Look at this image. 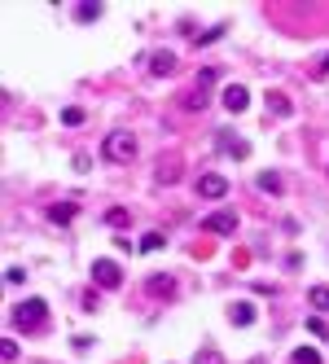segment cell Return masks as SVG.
Wrapping results in <instances>:
<instances>
[{"label":"cell","instance_id":"6da1fadb","mask_svg":"<svg viewBox=\"0 0 329 364\" xmlns=\"http://www.w3.org/2000/svg\"><path fill=\"white\" fill-rule=\"evenodd\" d=\"M9 316H14L18 330H40L44 316H49V303H44V299H22L18 307L9 312Z\"/></svg>","mask_w":329,"mask_h":364},{"label":"cell","instance_id":"7a4b0ae2","mask_svg":"<svg viewBox=\"0 0 329 364\" xmlns=\"http://www.w3.org/2000/svg\"><path fill=\"white\" fill-rule=\"evenodd\" d=\"M101 154L110 163H132L136 159V136H132V132H110L105 145H101Z\"/></svg>","mask_w":329,"mask_h":364},{"label":"cell","instance_id":"3957f363","mask_svg":"<svg viewBox=\"0 0 329 364\" xmlns=\"http://www.w3.org/2000/svg\"><path fill=\"white\" fill-rule=\"evenodd\" d=\"M92 281L101 290H119L123 285V268L114 259H92Z\"/></svg>","mask_w":329,"mask_h":364},{"label":"cell","instance_id":"277c9868","mask_svg":"<svg viewBox=\"0 0 329 364\" xmlns=\"http://www.w3.org/2000/svg\"><path fill=\"white\" fill-rule=\"evenodd\" d=\"M206 233L233 237V233H237V211H211V215H206Z\"/></svg>","mask_w":329,"mask_h":364},{"label":"cell","instance_id":"5b68a950","mask_svg":"<svg viewBox=\"0 0 329 364\" xmlns=\"http://www.w3.org/2000/svg\"><path fill=\"white\" fill-rule=\"evenodd\" d=\"M220 101H224V110H229V114H242L246 105H251V92H246L242 83H229V88H224V97H220Z\"/></svg>","mask_w":329,"mask_h":364},{"label":"cell","instance_id":"8992f818","mask_svg":"<svg viewBox=\"0 0 329 364\" xmlns=\"http://www.w3.org/2000/svg\"><path fill=\"white\" fill-rule=\"evenodd\" d=\"M198 193H202V198H224V193H229V180L215 176V172H206L202 180H198Z\"/></svg>","mask_w":329,"mask_h":364},{"label":"cell","instance_id":"52a82bcc","mask_svg":"<svg viewBox=\"0 0 329 364\" xmlns=\"http://www.w3.org/2000/svg\"><path fill=\"white\" fill-rule=\"evenodd\" d=\"M154 180H158V185H176V180H180V159H176V154H167V159L154 167Z\"/></svg>","mask_w":329,"mask_h":364},{"label":"cell","instance_id":"ba28073f","mask_svg":"<svg viewBox=\"0 0 329 364\" xmlns=\"http://www.w3.org/2000/svg\"><path fill=\"white\" fill-rule=\"evenodd\" d=\"M171 70H176V53H171V48L149 53V75H171Z\"/></svg>","mask_w":329,"mask_h":364},{"label":"cell","instance_id":"9c48e42d","mask_svg":"<svg viewBox=\"0 0 329 364\" xmlns=\"http://www.w3.org/2000/svg\"><path fill=\"white\" fill-rule=\"evenodd\" d=\"M215 141H220L224 154H233V159H246V154H251V145H246L242 136H233V132H215Z\"/></svg>","mask_w":329,"mask_h":364},{"label":"cell","instance_id":"30bf717a","mask_svg":"<svg viewBox=\"0 0 329 364\" xmlns=\"http://www.w3.org/2000/svg\"><path fill=\"white\" fill-rule=\"evenodd\" d=\"M75 215H79L75 202H53V206H49V220H53V224H70Z\"/></svg>","mask_w":329,"mask_h":364},{"label":"cell","instance_id":"8fae6325","mask_svg":"<svg viewBox=\"0 0 329 364\" xmlns=\"http://www.w3.org/2000/svg\"><path fill=\"white\" fill-rule=\"evenodd\" d=\"M255 185H259L264 193H273V198H277V193H286V180H281V172H264Z\"/></svg>","mask_w":329,"mask_h":364},{"label":"cell","instance_id":"7c38bea8","mask_svg":"<svg viewBox=\"0 0 329 364\" xmlns=\"http://www.w3.org/2000/svg\"><path fill=\"white\" fill-rule=\"evenodd\" d=\"M264 105H268V110H273L277 119H286V114H290V97H286V92H268V97H264Z\"/></svg>","mask_w":329,"mask_h":364},{"label":"cell","instance_id":"4fadbf2b","mask_svg":"<svg viewBox=\"0 0 329 364\" xmlns=\"http://www.w3.org/2000/svg\"><path fill=\"white\" fill-rule=\"evenodd\" d=\"M229 321L233 325H251L255 321V307H251V303H233V307H229Z\"/></svg>","mask_w":329,"mask_h":364},{"label":"cell","instance_id":"5bb4252c","mask_svg":"<svg viewBox=\"0 0 329 364\" xmlns=\"http://www.w3.org/2000/svg\"><path fill=\"white\" fill-rule=\"evenodd\" d=\"M149 294L171 299V294H176V281H171V276H149Z\"/></svg>","mask_w":329,"mask_h":364},{"label":"cell","instance_id":"9a60e30c","mask_svg":"<svg viewBox=\"0 0 329 364\" xmlns=\"http://www.w3.org/2000/svg\"><path fill=\"white\" fill-rule=\"evenodd\" d=\"M308 299H312V307H316V312H329V285H312V290H308Z\"/></svg>","mask_w":329,"mask_h":364},{"label":"cell","instance_id":"2e32d148","mask_svg":"<svg viewBox=\"0 0 329 364\" xmlns=\"http://www.w3.org/2000/svg\"><path fill=\"white\" fill-rule=\"evenodd\" d=\"M290 364H321V351H316V347H299L295 356H290Z\"/></svg>","mask_w":329,"mask_h":364},{"label":"cell","instance_id":"e0dca14e","mask_svg":"<svg viewBox=\"0 0 329 364\" xmlns=\"http://www.w3.org/2000/svg\"><path fill=\"white\" fill-rule=\"evenodd\" d=\"M162 246H167V237H162V233H145L136 250H145V254H149V250H162Z\"/></svg>","mask_w":329,"mask_h":364},{"label":"cell","instance_id":"ac0fdd59","mask_svg":"<svg viewBox=\"0 0 329 364\" xmlns=\"http://www.w3.org/2000/svg\"><path fill=\"white\" fill-rule=\"evenodd\" d=\"M84 119H88V114L79 110V105H66V110H62V123H66V128H79Z\"/></svg>","mask_w":329,"mask_h":364},{"label":"cell","instance_id":"d6986e66","mask_svg":"<svg viewBox=\"0 0 329 364\" xmlns=\"http://www.w3.org/2000/svg\"><path fill=\"white\" fill-rule=\"evenodd\" d=\"M75 18H79V22H97V18H101V5H79Z\"/></svg>","mask_w":329,"mask_h":364},{"label":"cell","instance_id":"ffe728a7","mask_svg":"<svg viewBox=\"0 0 329 364\" xmlns=\"http://www.w3.org/2000/svg\"><path fill=\"white\" fill-rule=\"evenodd\" d=\"M229 27L224 22H220V27H211V31H202V35H193V44H211V40H220V35H224Z\"/></svg>","mask_w":329,"mask_h":364},{"label":"cell","instance_id":"44dd1931","mask_svg":"<svg viewBox=\"0 0 329 364\" xmlns=\"http://www.w3.org/2000/svg\"><path fill=\"white\" fill-rule=\"evenodd\" d=\"M215 79H220V70H215V66H206V70H202V75H198V88H202V92H206V88H211V83H215Z\"/></svg>","mask_w":329,"mask_h":364},{"label":"cell","instance_id":"7402d4cb","mask_svg":"<svg viewBox=\"0 0 329 364\" xmlns=\"http://www.w3.org/2000/svg\"><path fill=\"white\" fill-rule=\"evenodd\" d=\"M308 330H312L316 338H329V325H325L321 316H308Z\"/></svg>","mask_w":329,"mask_h":364},{"label":"cell","instance_id":"603a6c76","mask_svg":"<svg viewBox=\"0 0 329 364\" xmlns=\"http://www.w3.org/2000/svg\"><path fill=\"white\" fill-rule=\"evenodd\" d=\"M193 364H224V360H220V351H198Z\"/></svg>","mask_w":329,"mask_h":364},{"label":"cell","instance_id":"cb8c5ba5","mask_svg":"<svg viewBox=\"0 0 329 364\" xmlns=\"http://www.w3.org/2000/svg\"><path fill=\"white\" fill-rule=\"evenodd\" d=\"M0 356H5V360H18V343H14V338H5V343H0Z\"/></svg>","mask_w":329,"mask_h":364},{"label":"cell","instance_id":"d4e9b609","mask_svg":"<svg viewBox=\"0 0 329 364\" xmlns=\"http://www.w3.org/2000/svg\"><path fill=\"white\" fill-rule=\"evenodd\" d=\"M105 220H110L114 228H127V211H119V206H114V211H110V215H105Z\"/></svg>","mask_w":329,"mask_h":364},{"label":"cell","instance_id":"484cf974","mask_svg":"<svg viewBox=\"0 0 329 364\" xmlns=\"http://www.w3.org/2000/svg\"><path fill=\"white\" fill-rule=\"evenodd\" d=\"M5 281H9V285H22V281H27V272H22V268H9Z\"/></svg>","mask_w":329,"mask_h":364},{"label":"cell","instance_id":"4316f807","mask_svg":"<svg viewBox=\"0 0 329 364\" xmlns=\"http://www.w3.org/2000/svg\"><path fill=\"white\" fill-rule=\"evenodd\" d=\"M325 70H329V53H325V57H321V75H325Z\"/></svg>","mask_w":329,"mask_h":364},{"label":"cell","instance_id":"83f0119b","mask_svg":"<svg viewBox=\"0 0 329 364\" xmlns=\"http://www.w3.org/2000/svg\"><path fill=\"white\" fill-rule=\"evenodd\" d=\"M251 364H264V360H251Z\"/></svg>","mask_w":329,"mask_h":364}]
</instances>
